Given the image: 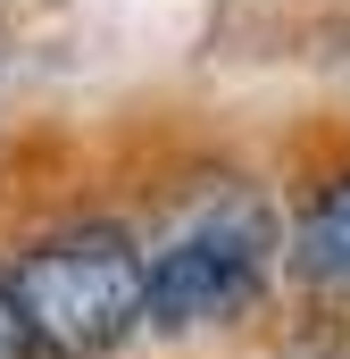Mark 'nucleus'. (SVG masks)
<instances>
[{"label": "nucleus", "instance_id": "obj_1", "mask_svg": "<svg viewBox=\"0 0 350 359\" xmlns=\"http://www.w3.org/2000/svg\"><path fill=\"white\" fill-rule=\"evenodd\" d=\"M17 301L42 334V351H108L150 309V259L117 226H67L17 259Z\"/></svg>", "mask_w": 350, "mask_h": 359}, {"label": "nucleus", "instance_id": "obj_4", "mask_svg": "<svg viewBox=\"0 0 350 359\" xmlns=\"http://www.w3.org/2000/svg\"><path fill=\"white\" fill-rule=\"evenodd\" d=\"M34 351H42V334H34V318H25L17 284H0V359H34Z\"/></svg>", "mask_w": 350, "mask_h": 359}, {"label": "nucleus", "instance_id": "obj_3", "mask_svg": "<svg viewBox=\"0 0 350 359\" xmlns=\"http://www.w3.org/2000/svg\"><path fill=\"white\" fill-rule=\"evenodd\" d=\"M292 259H300V276H317V284H350V168L300 209Z\"/></svg>", "mask_w": 350, "mask_h": 359}, {"label": "nucleus", "instance_id": "obj_2", "mask_svg": "<svg viewBox=\"0 0 350 359\" xmlns=\"http://www.w3.org/2000/svg\"><path fill=\"white\" fill-rule=\"evenodd\" d=\"M267 284V217L242 201L234 217H200L159 243L150 259V318L159 326H225L259 301Z\"/></svg>", "mask_w": 350, "mask_h": 359}]
</instances>
